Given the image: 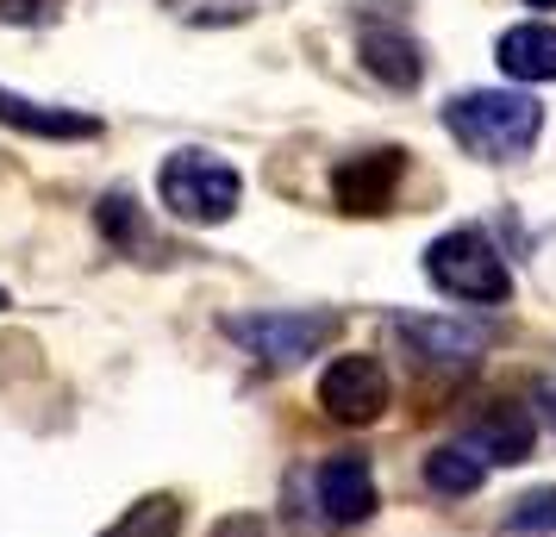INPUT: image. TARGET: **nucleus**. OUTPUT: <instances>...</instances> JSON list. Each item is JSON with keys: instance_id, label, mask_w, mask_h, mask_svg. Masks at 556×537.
<instances>
[{"instance_id": "f3484780", "label": "nucleus", "mask_w": 556, "mask_h": 537, "mask_svg": "<svg viewBox=\"0 0 556 537\" xmlns=\"http://www.w3.org/2000/svg\"><path fill=\"white\" fill-rule=\"evenodd\" d=\"M526 7H556V0H526Z\"/></svg>"}, {"instance_id": "6e6552de", "label": "nucleus", "mask_w": 556, "mask_h": 537, "mask_svg": "<svg viewBox=\"0 0 556 537\" xmlns=\"http://www.w3.org/2000/svg\"><path fill=\"white\" fill-rule=\"evenodd\" d=\"M0 126L26 131V138H56V144L101 138V119H94V113H76V106H51V101H26V94H13V88H0Z\"/></svg>"}, {"instance_id": "2eb2a0df", "label": "nucleus", "mask_w": 556, "mask_h": 537, "mask_svg": "<svg viewBox=\"0 0 556 537\" xmlns=\"http://www.w3.org/2000/svg\"><path fill=\"white\" fill-rule=\"evenodd\" d=\"M506 525H513V532H556V487H531L526 500L513 507Z\"/></svg>"}, {"instance_id": "0eeeda50", "label": "nucleus", "mask_w": 556, "mask_h": 537, "mask_svg": "<svg viewBox=\"0 0 556 537\" xmlns=\"http://www.w3.org/2000/svg\"><path fill=\"white\" fill-rule=\"evenodd\" d=\"M313 494H319V512H326L331 525H363V519H376V507H381L376 469H369V457H356V450L331 457L326 469L313 475Z\"/></svg>"}, {"instance_id": "39448f33", "label": "nucleus", "mask_w": 556, "mask_h": 537, "mask_svg": "<svg viewBox=\"0 0 556 537\" xmlns=\"http://www.w3.org/2000/svg\"><path fill=\"white\" fill-rule=\"evenodd\" d=\"M319 407L338 425H376L381 412H388V362L369 357V350L331 357L326 375H319Z\"/></svg>"}, {"instance_id": "1a4fd4ad", "label": "nucleus", "mask_w": 556, "mask_h": 537, "mask_svg": "<svg viewBox=\"0 0 556 537\" xmlns=\"http://www.w3.org/2000/svg\"><path fill=\"white\" fill-rule=\"evenodd\" d=\"M394 332L413 344V357H426V362H469L481 344H488L481 325H463V319H419V312H401Z\"/></svg>"}, {"instance_id": "423d86ee", "label": "nucleus", "mask_w": 556, "mask_h": 537, "mask_svg": "<svg viewBox=\"0 0 556 537\" xmlns=\"http://www.w3.org/2000/svg\"><path fill=\"white\" fill-rule=\"evenodd\" d=\"M406 176V151H363V156H344L331 169V201L338 213H388L394 206V188Z\"/></svg>"}, {"instance_id": "20e7f679", "label": "nucleus", "mask_w": 556, "mask_h": 537, "mask_svg": "<svg viewBox=\"0 0 556 537\" xmlns=\"http://www.w3.org/2000/svg\"><path fill=\"white\" fill-rule=\"evenodd\" d=\"M426 282L451 301H476V307H501L513 294V276H506L501 251L481 238L476 226H456L444 238L426 244Z\"/></svg>"}, {"instance_id": "f257e3e1", "label": "nucleus", "mask_w": 556, "mask_h": 537, "mask_svg": "<svg viewBox=\"0 0 556 537\" xmlns=\"http://www.w3.org/2000/svg\"><path fill=\"white\" fill-rule=\"evenodd\" d=\"M444 126L481 163H513V156H526L538 144L544 106L531 94H519V88H469V94H456L444 106Z\"/></svg>"}, {"instance_id": "9b49d317", "label": "nucleus", "mask_w": 556, "mask_h": 537, "mask_svg": "<svg viewBox=\"0 0 556 537\" xmlns=\"http://www.w3.org/2000/svg\"><path fill=\"white\" fill-rule=\"evenodd\" d=\"M463 444H469L481 462H526L531 444H538V425H531L526 407H494Z\"/></svg>"}, {"instance_id": "dca6fc26", "label": "nucleus", "mask_w": 556, "mask_h": 537, "mask_svg": "<svg viewBox=\"0 0 556 537\" xmlns=\"http://www.w3.org/2000/svg\"><path fill=\"white\" fill-rule=\"evenodd\" d=\"M206 537H269V532H263V519H256V512H231V519H219Z\"/></svg>"}, {"instance_id": "7ed1b4c3", "label": "nucleus", "mask_w": 556, "mask_h": 537, "mask_svg": "<svg viewBox=\"0 0 556 537\" xmlns=\"http://www.w3.org/2000/svg\"><path fill=\"white\" fill-rule=\"evenodd\" d=\"M156 201L188 226H226L244 201V176L213 151H176L156 169Z\"/></svg>"}, {"instance_id": "9d476101", "label": "nucleus", "mask_w": 556, "mask_h": 537, "mask_svg": "<svg viewBox=\"0 0 556 537\" xmlns=\"http://www.w3.org/2000/svg\"><path fill=\"white\" fill-rule=\"evenodd\" d=\"M494 56H501V69L513 81H556V26H544V20L506 26Z\"/></svg>"}, {"instance_id": "4468645a", "label": "nucleus", "mask_w": 556, "mask_h": 537, "mask_svg": "<svg viewBox=\"0 0 556 537\" xmlns=\"http://www.w3.org/2000/svg\"><path fill=\"white\" fill-rule=\"evenodd\" d=\"M101 537H181V500L176 494H144V500H131Z\"/></svg>"}, {"instance_id": "f03ea898", "label": "nucleus", "mask_w": 556, "mask_h": 537, "mask_svg": "<svg viewBox=\"0 0 556 537\" xmlns=\"http://www.w3.org/2000/svg\"><path fill=\"white\" fill-rule=\"evenodd\" d=\"M219 332L231 344H244L256 362H269V369H294V362L319 357L331 337L344 332V319L326 307H269V312H226L219 319Z\"/></svg>"}, {"instance_id": "ddd939ff", "label": "nucleus", "mask_w": 556, "mask_h": 537, "mask_svg": "<svg viewBox=\"0 0 556 537\" xmlns=\"http://www.w3.org/2000/svg\"><path fill=\"white\" fill-rule=\"evenodd\" d=\"M481 482H488V462H481L469 444H438L426 457V487L444 494V500H463V494H476Z\"/></svg>"}, {"instance_id": "f8f14e48", "label": "nucleus", "mask_w": 556, "mask_h": 537, "mask_svg": "<svg viewBox=\"0 0 556 537\" xmlns=\"http://www.w3.org/2000/svg\"><path fill=\"white\" fill-rule=\"evenodd\" d=\"M363 63H369V76H381L388 88H419V76H426L419 44H413L406 31H388V26L363 31Z\"/></svg>"}]
</instances>
